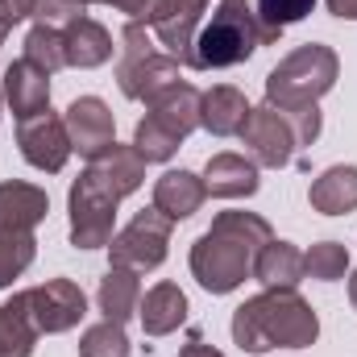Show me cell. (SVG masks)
<instances>
[{
  "label": "cell",
  "instance_id": "1",
  "mask_svg": "<svg viewBox=\"0 0 357 357\" xmlns=\"http://www.w3.org/2000/svg\"><path fill=\"white\" fill-rule=\"evenodd\" d=\"M270 241V225L254 212H220L212 229L191 245V274L204 291L229 295L237 291Z\"/></svg>",
  "mask_w": 357,
  "mask_h": 357
},
{
  "label": "cell",
  "instance_id": "17",
  "mask_svg": "<svg viewBox=\"0 0 357 357\" xmlns=\"http://www.w3.org/2000/svg\"><path fill=\"white\" fill-rule=\"evenodd\" d=\"M204 199H208V187H204V178L191 175V171H167L154 183V208L167 212L171 220L195 216Z\"/></svg>",
  "mask_w": 357,
  "mask_h": 357
},
{
  "label": "cell",
  "instance_id": "12",
  "mask_svg": "<svg viewBox=\"0 0 357 357\" xmlns=\"http://www.w3.org/2000/svg\"><path fill=\"white\" fill-rule=\"evenodd\" d=\"M208 8V0H150L146 8V25L158 33L162 50L187 63L191 59V42H195V25H199V13Z\"/></svg>",
  "mask_w": 357,
  "mask_h": 357
},
{
  "label": "cell",
  "instance_id": "9",
  "mask_svg": "<svg viewBox=\"0 0 357 357\" xmlns=\"http://www.w3.org/2000/svg\"><path fill=\"white\" fill-rule=\"evenodd\" d=\"M17 146H21V158L46 175H59L71 158V133H67V121H59L50 108L46 112H33L25 121H17Z\"/></svg>",
  "mask_w": 357,
  "mask_h": 357
},
{
  "label": "cell",
  "instance_id": "34",
  "mask_svg": "<svg viewBox=\"0 0 357 357\" xmlns=\"http://www.w3.org/2000/svg\"><path fill=\"white\" fill-rule=\"evenodd\" d=\"M349 299H354V307H357V270H354V278H349Z\"/></svg>",
  "mask_w": 357,
  "mask_h": 357
},
{
  "label": "cell",
  "instance_id": "22",
  "mask_svg": "<svg viewBox=\"0 0 357 357\" xmlns=\"http://www.w3.org/2000/svg\"><path fill=\"white\" fill-rule=\"evenodd\" d=\"M312 208L324 216H341L357 208V167H328L307 191Z\"/></svg>",
  "mask_w": 357,
  "mask_h": 357
},
{
  "label": "cell",
  "instance_id": "27",
  "mask_svg": "<svg viewBox=\"0 0 357 357\" xmlns=\"http://www.w3.org/2000/svg\"><path fill=\"white\" fill-rule=\"evenodd\" d=\"M33 254H38L33 233H21V229H0V287H8L21 270H29Z\"/></svg>",
  "mask_w": 357,
  "mask_h": 357
},
{
  "label": "cell",
  "instance_id": "10",
  "mask_svg": "<svg viewBox=\"0 0 357 357\" xmlns=\"http://www.w3.org/2000/svg\"><path fill=\"white\" fill-rule=\"evenodd\" d=\"M241 146L254 154V162L258 167H287L291 162V154H295V129H291V121H287V112H278L274 104L266 108H250V116H245V125H241Z\"/></svg>",
  "mask_w": 357,
  "mask_h": 357
},
{
  "label": "cell",
  "instance_id": "25",
  "mask_svg": "<svg viewBox=\"0 0 357 357\" xmlns=\"http://www.w3.org/2000/svg\"><path fill=\"white\" fill-rule=\"evenodd\" d=\"M316 8V0H258V25H262V46L278 42L287 25L303 21Z\"/></svg>",
  "mask_w": 357,
  "mask_h": 357
},
{
  "label": "cell",
  "instance_id": "16",
  "mask_svg": "<svg viewBox=\"0 0 357 357\" xmlns=\"http://www.w3.org/2000/svg\"><path fill=\"white\" fill-rule=\"evenodd\" d=\"M50 212V199L42 187L29 183H0V229H21L33 233V225H42Z\"/></svg>",
  "mask_w": 357,
  "mask_h": 357
},
{
  "label": "cell",
  "instance_id": "32",
  "mask_svg": "<svg viewBox=\"0 0 357 357\" xmlns=\"http://www.w3.org/2000/svg\"><path fill=\"white\" fill-rule=\"evenodd\" d=\"M183 357H225V354H216L212 345H204V337H199V328H191V341L183 345Z\"/></svg>",
  "mask_w": 357,
  "mask_h": 357
},
{
  "label": "cell",
  "instance_id": "11",
  "mask_svg": "<svg viewBox=\"0 0 357 357\" xmlns=\"http://www.w3.org/2000/svg\"><path fill=\"white\" fill-rule=\"evenodd\" d=\"M21 299H25V312L38 324V333H67L84 320V307H88L84 291L71 278H50L46 287L21 291Z\"/></svg>",
  "mask_w": 357,
  "mask_h": 357
},
{
  "label": "cell",
  "instance_id": "15",
  "mask_svg": "<svg viewBox=\"0 0 357 357\" xmlns=\"http://www.w3.org/2000/svg\"><path fill=\"white\" fill-rule=\"evenodd\" d=\"M204 187L220 199H245L258 191V162L245 154H216V158H208Z\"/></svg>",
  "mask_w": 357,
  "mask_h": 357
},
{
  "label": "cell",
  "instance_id": "31",
  "mask_svg": "<svg viewBox=\"0 0 357 357\" xmlns=\"http://www.w3.org/2000/svg\"><path fill=\"white\" fill-rule=\"evenodd\" d=\"M33 8H38V0H0V42H4V33H8L17 21H25Z\"/></svg>",
  "mask_w": 357,
  "mask_h": 357
},
{
  "label": "cell",
  "instance_id": "21",
  "mask_svg": "<svg viewBox=\"0 0 357 357\" xmlns=\"http://www.w3.org/2000/svg\"><path fill=\"white\" fill-rule=\"evenodd\" d=\"M254 278L266 282V291H274V287H299L307 278L303 254L291 241H274L270 237L266 245H262V254H258V262H254Z\"/></svg>",
  "mask_w": 357,
  "mask_h": 357
},
{
  "label": "cell",
  "instance_id": "14",
  "mask_svg": "<svg viewBox=\"0 0 357 357\" xmlns=\"http://www.w3.org/2000/svg\"><path fill=\"white\" fill-rule=\"evenodd\" d=\"M4 96H8L17 121H25L33 112H46V104H50V75L38 71L29 59H17L4 71Z\"/></svg>",
  "mask_w": 357,
  "mask_h": 357
},
{
  "label": "cell",
  "instance_id": "3",
  "mask_svg": "<svg viewBox=\"0 0 357 357\" xmlns=\"http://www.w3.org/2000/svg\"><path fill=\"white\" fill-rule=\"evenodd\" d=\"M258 46H262V25H258V13L250 8V0H220L212 21L195 29L187 67H195V71L237 67Z\"/></svg>",
  "mask_w": 357,
  "mask_h": 357
},
{
  "label": "cell",
  "instance_id": "24",
  "mask_svg": "<svg viewBox=\"0 0 357 357\" xmlns=\"http://www.w3.org/2000/svg\"><path fill=\"white\" fill-rule=\"evenodd\" d=\"M38 341V324L25 312V299L13 295L8 303H0V357H29Z\"/></svg>",
  "mask_w": 357,
  "mask_h": 357
},
{
  "label": "cell",
  "instance_id": "20",
  "mask_svg": "<svg viewBox=\"0 0 357 357\" xmlns=\"http://www.w3.org/2000/svg\"><path fill=\"white\" fill-rule=\"evenodd\" d=\"M63 50H67V67H100L112 59V33L100 21L79 17L63 29Z\"/></svg>",
  "mask_w": 357,
  "mask_h": 357
},
{
  "label": "cell",
  "instance_id": "8",
  "mask_svg": "<svg viewBox=\"0 0 357 357\" xmlns=\"http://www.w3.org/2000/svg\"><path fill=\"white\" fill-rule=\"evenodd\" d=\"M171 216L158 212V208H146L137 212L112 241V266H125V270H154L167 262V241H171Z\"/></svg>",
  "mask_w": 357,
  "mask_h": 357
},
{
  "label": "cell",
  "instance_id": "26",
  "mask_svg": "<svg viewBox=\"0 0 357 357\" xmlns=\"http://www.w3.org/2000/svg\"><path fill=\"white\" fill-rule=\"evenodd\" d=\"M25 59L38 67V71H46V75H54L59 67H67V50H63V29H54V25H33L29 29V38H25Z\"/></svg>",
  "mask_w": 357,
  "mask_h": 357
},
{
  "label": "cell",
  "instance_id": "33",
  "mask_svg": "<svg viewBox=\"0 0 357 357\" xmlns=\"http://www.w3.org/2000/svg\"><path fill=\"white\" fill-rule=\"evenodd\" d=\"M328 13H333V17H349V21H357V0H328Z\"/></svg>",
  "mask_w": 357,
  "mask_h": 357
},
{
  "label": "cell",
  "instance_id": "13",
  "mask_svg": "<svg viewBox=\"0 0 357 357\" xmlns=\"http://www.w3.org/2000/svg\"><path fill=\"white\" fill-rule=\"evenodd\" d=\"M67 133H71V146L84 154V158H100L108 146H112V112L100 96H79L71 108H67Z\"/></svg>",
  "mask_w": 357,
  "mask_h": 357
},
{
  "label": "cell",
  "instance_id": "5",
  "mask_svg": "<svg viewBox=\"0 0 357 357\" xmlns=\"http://www.w3.org/2000/svg\"><path fill=\"white\" fill-rule=\"evenodd\" d=\"M337 71H341L337 54H333L328 46L307 42V46L291 50V54L266 75V100L274 108H282V112H287V108L316 104L324 91L337 84Z\"/></svg>",
  "mask_w": 357,
  "mask_h": 357
},
{
  "label": "cell",
  "instance_id": "6",
  "mask_svg": "<svg viewBox=\"0 0 357 357\" xmlns=\"http://www.w3.org/2000/svg\"><path fill=\"white\" fill-rule=\"evenodd\" d=\"M199 96L204 91H195L191 84H175L150 104V116L133 133V150L146 162H167L183 146V137L199 125Z\"/></svg>",
  "mask_w": 357,
  "mask_h": 357
},
{
  "label": "cell",
  "instance_id": "18",
  "mask_svg": "<svg viewBox=\"0 0 357 357\" xmlns=\"http://www.w3.org/2000/svg\"><path fill=\"white\" fill-rule=\"evenodd\" d=\"M137 316H142L146 337H167V333H175L178 324L187 320V295L178 291L175 282H158L137 303Z\"/></svg>",
  "mask_w": 357,
  "mask_h": 357
},
{
  "label": "cell",
  "instance_id": "2",
  "mask_svg": "<svg viewBox=\"0 0 357 357\" xmlns=\"http://www.w3.org/2000/svg\"><path fill=\"white\" fill-rule=\"evenodd\" d=\"M320 333L316 312L299 299L295 287H274L258 299H245L233 316V341L245 354H266V349H303Z\"/></svg>",
  "mask_w": 357,
  "mask_h": 357
},
{
  "label": "cell",
  "instance_id": "30",
  "mask_svg": "<svg viewBox=\"0 0 357 357\" xmlns=\"http://www.w3.org/2000/svg\"><path fill=\"white\" fill-rule=\"evenodd\" d=\"M33 17H38L42 25H54V29H67L71 21H79V17H84V4H75V0H38V8H33Z\"/></svg>",
  "mask_w": 357,
  "mask_h": 357
},
{
  "label": "cell",
  "instance_id": "23",
  "mask_svg": "<svg viewBox=\"0 0 357 357\" xmlns=\"http://www.w3.org/2000/svg\"><path fill=\"white\" fill-rule=\"evenodd\" d=\"M100 312H104V320H129L133 312H137V303H142V282H137V270H125V266H112L104 274V282H100Z\"/></svg>",
  "mask_w": 357,
  "mask_h": 357
},
{
  "label": "cell",
  "instance_id": "7",
  "mask_svg": "<svg viewBox=\"0 0 357 357\" xmlns=\"http://www.w3.org/2000/svg\"><path fill=\"white\" fill-rule=\"evenodd\" d=\"M125 195L88 162V171L71 187V245L100 250L112 241V216Z\"/></svg>",
  "mask_w": 357,
  "mask_h": 357
},
{
  "label": "cell",
  "instance_id": "29",
  "mask_svg": "<svg viewBox=\"0 0 357 357\" xmlns=\"http://www.w3.org/2000/svg\"><path fill=\"white\" fill-rule=\"evenodd\" d=\"M345 266H349V254H345V245H337V241H320V245H312V250L303 254L307 278H320V282L345 278Z\"/></svg>",
  "mask_w": 357,
  "mask_h": 357
},
{
  "label": "cell",
  "instance_id": "4",
  "mask_svg": "<svg viewBox=\"0 0 357 357\" xmlns=\"http://www.w3.org/2000/svg\"><path fill=\"white\" fill-rule=\"evenodd\" d=\"M116 84L129 100H146V104H154L162 91H171L178 84V59H171L167 50H154L150 25L142 17H133L121 33Z\"/></svg>",
  "mask_w": 357,
  "mask_h": 357
},
{
  "label": "cell",
  "instance_id": "19",
  "mask_svg": "<svg viewBox=\"0 0 357 357\" xmlns=\"http://www.w3.org/2000/svg\"><path fill=\"white\" fill-rule=\"evenodd\" d=\"M245 116H250V100L237 88H212V91L199 96V125L208 133H216V137L241 133Z\"/></svg>",
  "mask_w": 357,
  "mask_h": 357
},
{
  "label": "cell",
  "instance_id": "28",
  "mask_svg": "<svg viewBox=\"0 0 357 357\" xmlns=\"http://www.w3.org/2000/svg\"><path fill=\"white\" fill-rule=\"evenodd\" d=\"M79 357H129V337L121 320H104L91 324L79 341Z\"/></svg>",
  "mask_w": 357,
  "mask_h": 357
}]
</instances>
